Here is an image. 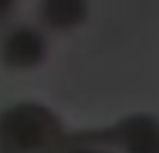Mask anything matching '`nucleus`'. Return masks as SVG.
Returning <instances> with one entry per match:
<instances>
[{"label": "nucleus", "mask_w": 159, "mask_h": 153, "mask_svg": "<svg viewBox=\"0 0 159 153\" xmlns=\"http://www.w3.org/2000/svg\"><path fill=\"white\" fill-rule=\"evenodd\" d=\"M49 58V36L28 23L10 24L0 32V63L10 71H32Z\"/></svg>", "instance_id": "f03ea898"}, {"label": "nucleus", "mask_w": 159, "mask_h": 153, "mask_svg": "<svg viewBox=\"0 0 159 153\" xmlns=\"http://www.w3.org/2000/svg\"><path fill=\"white\" fill-rule=\"evenodd\" d=\"M60 153H120L99 133V129H86L67 133Z\"/></svg>", "instance_id": "39448f33"}, {"label": "nucleus", "mask_w": 159, "mask_h": 153, "mask_svg": "<svg viewBox=\"0 0 159 153\" xmlns=\"http://www.w3.org/2000/svg\"><path fill=\"white\" fill-rule=\"evenodd\" d=\"M19 10V2L15 0H0V32L6 30L10 24H13V17Z\"/></svg>", "instance_id": "423d86ee"}, {"label": "nucleus", "mask_w": 159, "mask_h": 153, "mask_svg": "<svg viewBox=\"0 0 159 153\" xmlns=\"http://www.w3.org/2000/svg\"><path fill=\"white\" fill-rule=\"evenodd\" d=\"M99 133L120 153H159V118L152 112L127 114Z\"/></svg>", "instance_id": "7ed1b4c3"}, {"label": "nucleus", "mask_w": 159, "mask_h": 153, "mask_svg": "<svg viewBox=\"0 0 159 153\" xmlns=\"http://www.w3.org/2000/svg\"><path fill=\"white\" fill-rule=\"evenodd\" d=\"M88 13L84 0H43L38 4V26L45 34H69L86 23Z\"/></svg>", "instance_id": "20e7f679"}, {"label": "nucleus", "mask_w": 159, "mask_h": 153, "mask_svg": "<svg viewBox=\"0 0 159 153\" xmlns=\"http://www.w3.org/2000/svg\"><path fill=\"white\" fill-rule=\"evenodd\" d=\"M66 129L43 103L19 101L0 110V153H60Z\"/></svg>", "instance_id": "f257e3e1"}]
</instances>
